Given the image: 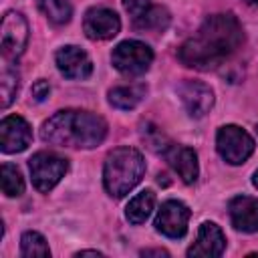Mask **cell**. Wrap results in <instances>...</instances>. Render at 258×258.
<instances>
[{
    "mask_svg": "<svg viewBox=\"0 0 258 258\" xmlns=\"http://www.w3.org/2000/svg\"><path fill=\"white\" fill-rule=\"evenodd\" d=\"M226 248V236L220 230V226H216L214 222H204L198 230V238L196 242L187 248V256H220Z\"/></svg>",
    "mask_w": 258,
    "mask_h": 258,
    "instance_id": "13",
    "label": "cell"
},
{
    "mask_svg": "<svg viewBox=\"0 0 258 258\" xmlns=\"http://www.w3.org/2000/svg\"><path fill=\"white\" fill-rule=\"evenodd\" d=\"M141 135H143V139H145V143H147V147L149 149H153L155 153H159V155H163L165 153V149L171 145V141L157 129V127H153L151 123H145L143 125V129H141Z\"/></svg>",
    "mask_w": 258,
    "mask_h": 258,
    "instance_id": "23",
    "label": "cell"
},
{
    "mask_svg": "<svg viewBox=\"0 0 258 258\" xmlns=\"http://www.w3.org/2000/svg\"><path fill=\"white\" fill-rule=\"evenodd\" d=\"M252 185L258 189V169H256V171H254V175H252Z\"/></svg>",
    "mask_w": 258,
    "mask_h": 258,
    "instance_id": "28",
    "label": "cell"
},
{
    "mask_svg": "<svg viewBox=\"0 0 258 258\" xmlns=\"http://www.w3.org/2000/svg\"><path fill=\"white\" fill-rule=\"evenodd\" d=\"M244 42V28L232 12L212 14L177 50L179 60L198 71H210L228 60Z\"/></svg>",
    "mask_w": 258,
    "mask_h": 258,
    "instance_id": "1",
    "label": "cell"
},
{
    "mask_svg": "<svg viewBox=\"0 0 258 258\" xmlns=\"http://www.w3.org/2000/svg\"><path fill=\"white\" fill-rule=\"evenodd\" d=\"M0 183H2V191L8 198H18L24 191L22 173L12 163H2V167H0Z\"/></svg>",
    "mask_w": 258,
    "mask_h": 258,
    "instance_id": "20",
    "label": "cell"
},
{
    "mask_svg": "<svg viewBox=\"0 0 258 258\" xmlns=\"http://www.w3.org/2000/svg\"><path fill=\"white\" fill-rule=\"evenodd\" d=\"M18 85H20V75L18 71L12 67V64H4L2 67V73H0V103H2V109H6L14 97H16V91H18Z\"/></svg>",
    "mask_w": 258,
    "mask_h": 258,
    "instance_id": "19",
    "label": "cell"
},
{
    "mask_svg": "<svg viewBox=\"0 0 258 258\" xmlns=\"http://www.w3.org/2000/svg\"><path fill=\"white\" fill-rule=\"evenodd\" d=\"M145 159L135 147H117L113 149L103 167V185L111 198L127 196L143 177Z\"/></svg>",
    "mask_w": 258,
    "mask_h": 258,
    "instance_id": "3",
    "label": "cell"
},
{
    "mask_svg": "<svg viewBox=\"0 0 258 258\" xmlns=\"http://www.w3.org/2000/svg\"><path fill=\"white\" fill-rule=\"evenodd\" d=\"M163 157L167 159V163L171 165V169L181 177L183 183H194L198 179V173H200V167H198V155L191 147H185V145H175L171 143Z\"/></svg>",
    "mask_w": 258,
    "mask_h": 258,
    "instance_id": "14",
    "label": "cell"
},
{
    "mask_svg": "<svg viewBox=\"0 0 258 258\" xmlns=\"http://www.w3.org/2000/svg\"><path fill=\"white\" fill-rule=\"evenodd\" d=\"M153 206H155V194L151 189H143L129 200V204L125 208V218L131 224H143L151 216Z\"/></svg>",
    "mask_w": 258,
    "mask_h": 258,
    "instance_id": "17",
    "label": "cell"
},
{
    "mask_svg": "<svg viewBox=\"0 0 258 258\" xmlns=\"http://www.w3.org/2000/svg\"><path fill=\"white\" fill-rule=\"evenodd\" d=\"M36 6L52 24H67L73 16V6L69 0H36Z\"/></svg>",
    "mask_w": 258,
    "mask_h": 258,
    "instance_id": "18",
    "label": "cell"
},
{
    "mask_svg": "<svg viewBox=\"0 0 258 258\" xmlns=\"http://www.w3.org/2000/svg\"><path fill=\"white\" fill-rule=\"evenodd\" d=\"M20 254L26 258H32V256L46 258V256H50V248L42 234L30 230V232H24L20 238Z\"/></svg>",
    "mask_w": 258,
    "mask_h": 258,
    "instance_id": "21",
    "label": "cell"
},
{
    "mask_svg": "<svg viewBox=\"0 0 258 258\" xmlns=\"http://www.w3.org/2000/svg\"><path fill=\"white\" fill-rule=\"evenodd\" d=\"M216 149L226 163L240 165L254 153V139L238 125H224L216 133Z\"/></svg>",
    "mask_w": 258,
    "mask_h": 258,
    "instance_id": "5",
    "label": "cell"
},
{
    "mask_svg": "<svg viewBox=\"0 0 258 258\" xmlns=\"http://www.w3.org/2000/svg\"><path fill=\"white\" fill-rule=\"evenodd\" d=\"M54 60H56L60 75H64L67 79L81 81V79L91 77V73H93V62H91L89 54L81 46H75V44L62 46L60 50H56Z\"/></svg>",
    "mask_w": 258,
    "mask_h": 258,
    "instance_id": "12",
    "label": "cell"
},
{
    "mask_svg": "<svg viewBox=\"0 0 258 258\" xmlns=\"http://www.w3.org/2000/svg\"><path fill=\"white\" fill-rule=\"evenodd\" d=\"M28 22L26 18L16 12L8 10L2 16V26H0V48L6 58H18L26 44H28Z\"/></svg>",
    "mask_w": 258,
    "mask_h": 258,
    "instance_id": "7",
    "label": "cell"
},
{
    "mask_svg": "<svg viewBox=\"0 0 258 258\" xmlns=\"http://www.w3.org/2000/svg\"><path fill=\"white\" fill-rule=\"evenodd\" d=\"M50 95V85H48V81H44V79H38L34 85H32V97H34V101H44L46 97Z\"/></svg>",
    "mask_w": 258,
    "mask_h": 258,
    "instance_id": "25",
    "label": "cell"
},
{
    "mask_svg": "<svg viewBox=\"0 0 258 258\" xmlns=\"http://www.w3.org/2000/svg\"><path fill=\"white\" fill-rule=\"evenodd\" d=\"M230 222L240 232H258V198L236 196L230 202Z\"/></svg>",
    "mask_w": 258,
    "mask_h": 258,
    "instance_id": "15",
    "label": "cell"
},
{
    "mask_svg": "<svg viewBox=\"0 0 258 258\" xmlns=\"http://www.w3.org/2000/svg\"><path fill=\"white\" fill-rule=\"evenodd\" d=\"M189 208L179 200H167L161 204L155 216V230L167 238H181L187 232L189 222Z\"/></svg>",
    "mask_w": 258,
    "mask_h": 258,
    "instance_id": "8",
    "label": "cell"
},
{
    "mask_svg": "<svg viewBox=\"0 0 258 258\" xmlns=\"http://www.w3.org/2000/svg\"><path fill=\"white\" fill-rule=\"evenodd\" d=\"M77 256H103L99 250H81L77 252Z\"/></svg>",
    "mask_w": 258,
    "mask_h": 258,
    "instance_id": "27",
    "label": "cell"
},
{
    "mask_svg": "<svg viewBox=\"0 0 258 258\" xmlns=\"http://www.w3.org/2000/svg\"><path fill=\"white\" fill-rule=\"evenodd\" d=\"M83 30L91 40H109L119 34L121 20L109 8H91L83 18Z\"/></svg>",
    "mask_w": 258,
    "mask_h": 258,
    "instance_id": "11",
    "label": "cell"
},
{
    "mask_svg": "<svg viewBox=\"0 0 258 258\" xmlns=\"http://www.w3.org/2000/svg\"><path fill=\"white\" fill-rule=\"evenodd\" d=\"M139 30H165L169 24V12L163 6H151L139 20L133 22Z\"/></svg>",
    "mask_w": 258,
    "mask_h": 258,
    "instance_id": "22",
    "label": "cell"
},
{
    "mask_svg": "<svg viewBox=\"0 0 258 258\" xmlns=\"http://www.w3.org/2000/svg\"><path fill=\"white\" fill-rule=\"evenodd\" d=\"M32 141V129L20 115H8L0 123V149L4 153H20Z\"/></svg>",
    "mask_w": 258,
    "mask_h": 258,
    "instance_id": "9",
    "label": "cell"
},
{
    "mask_svg": "<svg viewBox=\"0 0 258 258\" xmlns=\"http://www.w3.org/2000/svg\"><path fill=\"white\" fill-rule=\"evenodd\" d=\"M42 141L58 147L93 149L107 137V123L101 115L81 109H64L42 123Z\"/></svg>",
    "mask_w": 258,
    "mask_h": 258,
    "instance_id": "2",
    "label": "cell"
},
{
    "mask_svg": "<svg viewBox=\"0 0 258 258\" xmlns=\"http://www.w3.org/2000/svg\"><path fill=\"white\" fill-rule=\"evenodd\" d=\"M32 185L40 194H48L67 173L69 161L52 151H38L28 159Z\"/></svg>",
    "mask_w": 258,
    "mask_h": 258,
    "instance_id": "4",
    "label": "cell"
},
{
    "mask_svg": "<svg viewBox=\"0 0 258 258\" xmlns=\"http://www.w3.org/2000/svg\"><path fill=\"white\" fill-rule=\"evenodd\" d=\"M145 85H123V87H115L109 91V103L115 109L121 111H129L135 109L141 99L145 97Z\"/></svg>",
    "mask_w": 258,
    "mask_h": 258,
    "instance_id": "16",
    "label": "cell"
},
{
    "mask_svg": "<svg viewBox=\"0 0 258 258\" xmlns=\"http://www.w3.org/2000/svg\"><path fill=\"white\" fill-rule=\"evenodd\" d=\"M113 67L127 77L143 75L153 62V50L141 40H123L111 52Z\"/></svg>",
    "mask_w": 258,
    "mask_h": 258,
    "instance_id": "6",
    "label": "cell"
},
{
    "mask_svg": "<svg viewBox=\"0 0 258 258\" xmlns=\"http://www.w3.org/2000/svg\"><path fill=\"white\" fill-rule=\"evenodd\" d=\"M151 6H153L151 0H123V8H125V12L133 18V22L139 20Z\"/></svg>",
    "mask_w": 258,
    "mask_h": 258,
    "instance_id": "24",
    "label": "cell"
},
{
    "mask_svg": "<svg viewBox=\"0 0 258 258\" xmlns=\"http://www.w3.org/2000/svg\"><path fill=\"white\" fill-rule=\"evenodd\" d=\"M141 254H143V256H151V254H153V256H167L165 250H143Z\"/></svg>",
    "mask_w": 258,
    "mask_h": 258,
    "instance_id": "26",
    "label": "cell"
},
{
    "mask_svg": "<svg viewBox=\"0 0 258 258\" xmlns=\"http://www.w3.org/2000/svg\"><path fill=\"white\" fill-rule=\"evenodd\" d=\"M248 6H252V8H258V0H244Z\"/></svg>",
    "mask_w": 258,
    "mask_h": 258,
    "instance_id": "29",
    "label": "cell"
},
{
    "mask_svg": "<svg viewBox=\"0 0 258 258\" xmlns=\"http://www.w3.org/2000/svg\"><path fill=\"white\" fill-rule=\"evenodd\" d=\"M177 95L189 117L202 119L214 105V91L200 81H183L177 87Z\"/></svg>",
    "mask_w": 258,
    "mask_h": 258,
    "instance_id": "10",
    "label": "cell"
}]
</instances>
